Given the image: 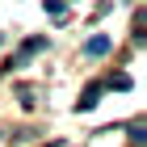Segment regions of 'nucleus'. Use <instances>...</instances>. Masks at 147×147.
Masks as SVG:
<instances>
[{
  "instance_id": "f03ea898",
  "label": "nucleus",
  "mask_w": 147,
  "mask_h": 147,
  "mask_svg": "<svg viewBox=\"0 0 147 147\" xmlns=\"http://www.w3.org/2000/svg\"><path fill=\"white\" fill-rule=\"evenodd\" d=\"M105 51H109V38H105V34H97V38H88V42H84V55H88V59L105 55Z\"/></svg>"
},
{
  "instance_id": "7ed1b4c3",
  "label": "nucleus",
  "mask_w": 147,
  "mask_h": 147,
  "mask_svg": "<svg viewBox=\"0 0 147 147\" xmlns=\"http://www.w3.org/2000/svg\"><path fill=\"white\" fill-rule=\"evenodd\" d=\"M97 97H101V84H88V88H84V97H80V109H92V105H97Z\"/></svg>"
},
{
  "instance_id": "f257e3e1",
  "label": "nucleus",
  "mask_w": 147,
  "mask_h": 147,
  "mask_svg": "<svg viewBox=\"0 0 147 147\" xmlns=\"http://www.w3.org/2000/svg\"><path fill=\"white\" fill-rule=\"evenodd\" d=\"M42 46H46V38H30V42H25V46H21V55H17V59H13V63H9V67H21V63H25V59H30V55H38V51H42Z\"/></svg>"
}]
</instances>
